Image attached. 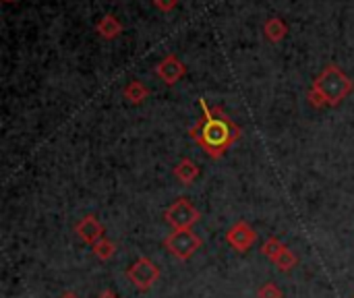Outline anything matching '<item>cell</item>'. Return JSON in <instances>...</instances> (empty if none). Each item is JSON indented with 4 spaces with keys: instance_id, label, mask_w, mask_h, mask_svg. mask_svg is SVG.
I'll return each mask as SVG.
<instances>
[{
    "instance_id": "5",
    "label": "cell",
    "mask_w": 354,
    "mask_h": 298,
    "mask_svg": "<svg viewBox=\"0 0 354 298\" xmlns=\"http://www.w3.org/2000/svg\"><path fill=\"white\" fill-rule=\"evenodd\" d=\"M127 277L129 282L139 288V290H150L158 280H160V267L148 259V257H139L129 269H127Z\"/></svg>"
},
{
    "instance_id": "10",
    "label": "cell",
    "mask_w": 354,
    "mask_h": 298,
    "mask_svg": "<svg viewBox=\"0 0 354 298\" xmlns=\"http://www.w3.org/2000/svg\"><path fill=\"white\" fill-rule=\"evenodd\" d=\"M121 32H123V25H121V21H118L114 15H106L97 23V34L104 40H114L116 36H121Z\"/></svg>"
},
{
    "instance_id": "16",
    "label": "cell",
    "mask_w": 354,
    "mask_h": 298,
    "mask_svg": "<svg viewBox=\"0 0 354 298\" xmlns=\"http://www.w3.org/2000/svg\"><path fill=\"white\" fill-rule=\"evenodd\" d=\"M257 298H282V290L276 286V284H266V286H261L259 288V292H257Z\"/></svg>"
},
{
    "instance_id": "14",
    "label": "cell",
    "mask_w": 354,
    "mask_h": 298,
    "mask_svg": "<svg viewBox=\"0 0 354 298\" xmlns=\"http://www.w3.org/2000/svg\"><path fill=\"white\" fill-rule=\"evenodd\" d=\"M274 265L280 269V271H292L294 269V265H296V255L286 247L276 259H274Z\"/></svg>"
},
{
    "instance_id": "11",
    "label": "cell",
    "mask_w": 354,
    "mask_h": 298,
    "mask_svg": "<svg viewBox=\"0 0 354 298\" xmlns=\"http://www.w3.org/2000/svg\"><path fill=\"white\" fill-rule=\"evenodd\" d=\"M263 32H266L270 42H282L286 38V34H288V25L280 17H272V19L266 21Z\"/></svg>"
},
{
    "instance_id": "8",
    "label": "cell",
    "mask_w": 354,
    "mask_h": 298,
    "mask_svg": "<svg viewBox=\"0 0 354 298\" xmlns=\"http://www.w3.org/2000/svg\"><path fill=\"white\" fill-rule=\"evenodd\" d=\"M75 232H77V236H79L83 243H87V245H91V247H93L97 240L104 238V226H102L93 216H85V218L77 224Z\"/></svg>"
},
{
    "instance_id": "7",
    "label": "cell",
    "mask_w": 354,
    "mask_h": 298,
    "mask_svg": "<svg viewBox=\"0 0 354 298\" xmlns=\"http://www.w3.org/2000/svg\"><path fill=\"white\" fill-rule=\"evenodd\" d=\"M156 73H158V77H160L164 83L174 85L176 81H180V79L185 77V64H182L174 54H170V56H166V58L158 64Z\"/></svg>"
},
{
    "instance_id": "3",
    "label": "cell",
    "mask_w": 354,
    "mask_h": 298,
    "mask_svg": "<svg viewBox=\"0 0 354 298\" xmlns=\"http://www.w3.org/2000/svg\"><path fill=\"white\" fill-rule=\"evenodd\" d=\"M164 218L174 230H191L199 222L201 214L187 197H178L176 201L166 210Z\"/></svg>"
},
{
    "instance_id": "18",
    "label": "cell",
    "mask_w": 354,
    "mask_h": 298,
    "mask_svg": "<svg viewBox=\"0 0 354 298\" xmlns=\"http://www.w3.org/2000/svg\"><path fill=\"white\" fill-rule=\"evenodd\" d=\"M97 298H118V296H116V294H114L112 290H104V292H102V294H99Z\"/></svg>"
},
{
    "instance_id": "19",
    "label": "cell",
    "mask_w": 354,
    "mask_h": 298,
    "mask_svg": "<svg viewBox=\"0 0 354 298\" xmlns=\"http://www.w3.org/2000/svg\"><path fill=\"white\" fill-rule=\"evenodd\" d=\"M60 298H79V296H77L75 292H64V294H62Z\"/></svg>"
},
{
    "instance_id": "20",
    "label": "cell",
    "mask_w": 354,
    "mask_h": 298,
    "mask_svg": "<svg viewBox=\"0 0 354 298\" xmlns=\"http://www.w3.org/2000/svg\"><path fill=\"white\" fill-rule=\"evenodd\" d=\"M3 3H7V5H11V3H15V0H3Z\"/></svg>"
},
{
    "instance_id": "4",
    "label": "cell",
    "mask_w": 354,
    "mask_h": 298,
    "mask_svg": "<svg viewBox=\"0 0 354 298\" xmlns=\"http://www.w3.org/2000/svg\"><path fill=\"white\" fill-rule=\"evenodd\" d=\"M164 247L180 261H189L201 247V238L193 230H174L166 236Z\"/></svg>"
},
{
    "instance_id": "1",
    "label": "cell",
    "mask_w": 354,
    "mask_h": 298,
    "mask_svg": "<svg viewBox=\"0 0 354 298\" xmlns=\"http://www.w3.org/2000/svg\"><path fill=\"white\" fill-rule=\"evenodd\" d=\"M201 119L199 123L191 129V137L203 147V151L209 158H222L228 147L239 141L241 129L236 127L217 106H209L205 99H201Z\"/></svg>"
},
{
    "instance_id": "13",
    "label": "cell",
    "mask_w": 354,
    "mask_h": 298,
    "mask_svg": "<svg viewBox=\"0 0 354 298\" xmlns=\"http://www.w3.org/2000/svg\"><path fill=\"white\" fill-rule=\"evenodd\" d=\"M91 249H93V255H95L97 259H102V261L112 259V257H114V253H116V245H114L112 240H108V238L97 240Z\"/></svg>"
},
{
    "instance_id": "2",
    "label": "cell",
    "mask_w": 354,
    "mask_h": 298,
    "mask_svg": "<svg viewBox=\"0 0 354 298\" xmlns=\"http://www.w3.org/2000/svg\"><path fill=\"white\" fill-rule=\"evenodd\" d=\"M350 91H352L350 77L344 75L335 64H327L319 73V77L315 79V83L309 91V102L315 108L338 106Z\"/></svg>"
},
{
    "instance_id": "17",
    "label": "cell",
    "mask_w": 354,
    "mask_h": 298,
    "mask_svg": "<svg viewBox=\"0 0 354 298\" xmlns=\"http://www.w3.org/2000/svg\"><path fill=\"white\" fill-rule=\"evenodd\" d=\"M154 5H156L160 11L168 13V11H172V9L178 5V0H154Z\"/></svg>"
},
{
    "instance_id": "15",
    "label": "cell",
    "mask_w": 354,
    "mask_h": 298,
    "mask_svg": "<svg viewBox=\"0 0 354 298\" xmlns=\"http://www.w3.org/2000/svg\"><path fill=\"white\" fill-rule=\"evenodd\" d=\"M284 249H286V245H282L278 238H274V236H272V238H268V240L263 243V247H261V255L274 261V259H276Z\"/></svg>"
},
{
    "instance_id": "6",
    "label": "cell",
    "mask_w": 354,
    "mask_h": 298,
    "mask_svg": "<svg viewBox=\"0 0 354 298\" xmlns=\"http://www.w3.org/2000/svg\"><path fill=\"white\" fill-rule=\"evenodd\" d=\"M226 240H228V245H230L234 251L245 253V251H249V249L255 245L257 232H255V228H253L251 224H247V222H236V224H232V226L228 228Z\"/></svg>"
},
{
    "instance_id": "12",
    "label": "cell",
    "mask_w": 354,
    "mask_h": 298,
    "mask_svg": "<svg viewBox=\"0 0 354 298\" xmlns=\"http://www.w3.org/2000/svg\"><path fill=\"white\" fill-rule=\"evenodd\" d=\"M125 97L129 99L131 104H143L145 97L150 95V89L141 83V81H131L127 87H125Z\"/></svg>"
},
{
    "instance_id": "9",
    "label": "cell",
    "mask_w": 354,
    "mask_h": 298,
    "mask_svg": "<svg viewBox=\"0 0 354 298\" xmlns=\"http://www.w3.org/2000/svg\"><path fill=\"white\" fill-rule=\"evenodd\" d=\"M174 176L182 184H193V180L199 176V166L193 160H182L174 166Z\"/></svg>"
}]
</instances>
